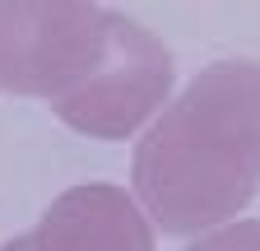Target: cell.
I'll list each match as a JSON object with an SVG mask.
<instances>
[{"label":"cell","mask_w":260,"mask_h":251,"mask_svg":"<svg viewBox=\"0 0 260 251\" xmlns=\"http://www.w3.org/2000/svg\"><path fill=\"white\" fill-rule=\"evenodd\" d=\"M135 196L149 218L195 237L237 218L260 191V66L214 60L135 144Z\"/></svg>","instance_id":"1"},{"label":"cell","mask_w":260,"mask_h":251,"mask_svg":"<svg viewBox=\"0 0 260 251\" xmlns=\"http://www.w3.org/2000/svg\"><path fill=\"white\" fill-rule=\"evenodd\" d=\"M107 10L84 0H0V93L65 98L103 56Z\"/></svg>","instance_id":"2"},{"label":"cell","mask_w":260,"mask_h":251,"mask_svg":"<svg viewBox=\"0 0 260 251\" xmlns=\"http://www.w3.org/2000/svg\"><path fill=\"white\" fill-rule=\"evenodd\" d=\"M172 93V51L149 28L107 10L103 56L79 88L51 103V112L93 140H130Z\"/></svg>","instance_id":"3"},{"label":"cell","mask_w":260,"mask_h":251,"mask_svg":"<svg viewBox=\"0 0 260 251\" xmlns=\"http://www.w3.org/2000/svg\"><path fill=\"white\" fill-rule=\"evenodd\" d=\"M23 251H153V228L135 196L121 186L88 181L51 200Z\"/></svg>","instance_id":"4"},{"label":"cell","mask_w":260,"mask_h":251,"mask_svg":"<svg viewBox=\"0 0 260 251\" xmlns=\"http://www.w3.org/2000/svg\"><path fill=\"white\" fill-rule=\"evenodd\" d=\"M186 251H260V218H242V224L214 228L205 237H195Z\"/></svg>","instance_id":"5"}]
</instances>
